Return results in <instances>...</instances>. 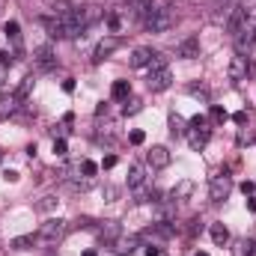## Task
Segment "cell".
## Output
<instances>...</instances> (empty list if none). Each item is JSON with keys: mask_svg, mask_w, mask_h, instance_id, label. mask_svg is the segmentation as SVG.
Masks as SVG:
<instances>
[{"mask_svg": "<svg viewBox=\"0 0 256 256\" xmlns=\"http://www.w3.org/2000/svg\"><path fill=\"white\" fill-rule=\"evenodd\" d=\"M146 30L149 33H167L173 24H176V9L173 6H155L152 3V12L146 15Z\"/></svg>", "mask_w": 256, "mask_h": 256, "instance_id": "1", "label": "cell"}, {"mask_svg": "<svg viewBox=\"0 0 256 256\" xmlns=\"http://www.w3.org/2000/svg\"><path fill=\"white\" fill-rule=\"evenodd\" d=\"M232 191V176L230 173H218L214 179H212V185H208V196H212V202H224L226 196Z\"/></svg>", "mask_w": 256, "mask_h": 256, "instance_id": "2", "label": "cell"}, {"mask_svg": "<svg viewBox=\"0 0 256 256\" xmlns=\"http://www.w3.org/2000/svg\"><path fill=\"white\" fill-rule=\"evenodd\" d=\"M63 236H66V220H60V218H51V220H45V224L39 226V238L48 242V244L60 242Z\"/></svg>", "mask_w": 256, "mask_h": 256, "instance_id": "3", "label": "cell"}, {"mask_svg": "<svg viewBox=\"0 0 256 256\" xmlns=\"http://www.w3.org/2000/svg\"><path fill=\"white\" fill-rule=\"evenodd\" d=\"M170 80H173V74H170V68H167V66H164V68H149L146 84H149V90H152V92L167 90V86H170Z\"/></svg>", "mask_w": 256, "mask_h": 256, "instance_id": "4", "label": "cell"}, {"mask_svg": "<svg viewBox=\"0 0 256 256\" xmlns=\"http://www.w3.org/2000/svg\"><path fill=\"white\" fill-rule=\"evenodd\" d=\"M33 66H36L39 72H51V68L57 66V54H54V48H51V45L36 48V54H33Z\"/></svg>", "mask_w": 256, "mask_h": 256, "instance_id": "5", "label": "cell"}, {"mask_svg": "<svg viewBox=\"0 0 256 256\" xmlns=\"http://www.w3.org/2000/svg\"><path fill=\"white\" fill-rule=\"evenodd\" d=\"M244 27H248V6H236L232 15H230V21H226V30H230L232 36H242Z\"/></svg>", "mask_w": 256, "mask_h": 256, "instance_id": "6", "label": "cell"}, {"mask_svg": "<svg viewBox=\"0 0 256 256\" xmlns=\"http://www.w3.org/2000/svg\"><path fill=\"white\" fill-rule=\"evenodd\" d=\"M146 161H149L152 170H164V167L170 164V149H167V146H152V149L146 152Z\"/></svg>", "mask_w": 256, "mask_h": 256, "instance_id": "7", "label": "cell"}, {"mask_svg": "<svg viewBox=\"0 0 256 256\" xmlns=\"http://www.w3.org/2000/svg\"><path fill=\"white\" fill-rule=\"evenodd\" d=\"M176 57H182V60H196V57H200V39H196V36H188L185 42H179Z\"/></svg>", "mask_w": 256, "mask_h": 256, "instance_id": "8", "label": "cell"}, {"mask_svg": "<svg viewBox=\"0 0 256 256\" xmlns=\"http://www.w3.org/2000/svg\"><path fill=\"white\" fill-rule=\"evenodd\" d=\"M116 48H120V39H116V36H108V39H102V42L96 45V63H102L104 57H110Z\"/></svg>", "mask_w": 256, "mask_h": 256, "instance_id": "9", "label": "cell"}, {"mask_svg": "<svg viewBox=\"0 0 256 256\" xmlns=\"http://www.w3.org/2000/svg\"><path fill=\"white\" fill-rule=\"evenodd\" d=\"M143 182H146V170H143V164H131V170H128V188H131V191H140Z\"/></svg>", "mask_w": 256, "mask_h": 256, "instance_id": "10", "label": "cell"}, {"mask_svg": "<svg viewBox=\"0 0 256 256\" xmlns=\"http://www.w3.org/2000/svg\"><path fill=\"white\" fill-rule=\"evenodd\" d=\"M248 78V60L244 57H232L230 63V80H244Z\"/></svg>", "mask_w": 256, "mask_h": 256, "instance_id": "11", "label": "cell"}, {"mask_svg": "<svg viewBox=\"0 0 256 256\" xmlns=\"http://www.w3.org/2000/svg\"><path fill=\"white\" fill-rule=\"evenodd\" d=\"M134 250H137V238H131V236L114 242V254H116V256H131Z\"/></svg>", "mask_w": 256, "mask_h": 256, "instance_id": "12", "label": "cell"}, {"mask_svg": "<svg viewBox=\"0 0 256 256\" xmlns=\"http://www.w3.org/2000/svg\"><path fill=\"white\" fill-rule=\"evenodd\" d=\"M152 57H155L152 48H137V51L131 54V66H134V68H143V66L152 63Z\"/></svg>", "mask_w": 256, "mask_h": 256, "instance_id": "13", "label": "cell"}, {"mask_svg": "<svg viewBox=\"0 0 256 256\" xmlns=\"http://www.w3.org/2000/svg\"><path fill=\"white\" fill-rule=\"evenodd\" d=\"M173 232H176V226L170 220H161V224L149 226V236H158V238H173Z\"/></svg>", "mask_w": 256, "mask_h": 256, "instance_id": "14", "label": "cell"}, {"mask_svg": "<svg viewBox=\"0 0 256 256\" xmlns=\"http://www.w3.org/2000/svg\"><path fill=\"white\" fill-rule=\"evenodd\" d=\"M188 143H191L194 149H202L208 143V128H194L191 134H188Z\"/></svg>", "mask_w": 256, "mask_h": 256, "instance_id": "15", "label": "cell"}, {"mask_svg": "<svg viewBox=\"0 0 256 256\" xmlns=\"http://www.w3.org/2000/svg\"><path fill=\"white\" fill-rule=\"evenodd\" d=\"M98 236L108 238V242H116V236H120V224H116V220H104V224L98 226Z\"/></svg>", "mask_w": 256, "mask_h": 256, "instance_id": "16", "label": "cell"}, {"mask_svg": "<svg viewBox=\"0 0 256 256\" xmlns=\"http://www.w3.org/2000/svg\"><path fill=\"white\" fill-rule=\"evenodd\" d=\"M212 242H214L218 248H224V244L230 242V230H226L224 224H212Z\"/></svg>", "mask_w": 256, "mask_h": 256, "instance_id": "17", "label": "cell"}, {"mask_svg": "<svg viewBox=\"0 0 256 256\" xmlns=\"http://www.w3.org/2000/svg\"><path fill=\"white\" fill-rule=\"evenodd\" d=\"M6 36L12 39V45H15V51H21V27H18L15 21H9V24H6Z\"/></svg>", "mask_w": 256, "mask_h": 256, "instance_id": "18", "label": "cell"}, {"mask_svg": "<svg viewBox=\"0 0 256 256\" xmlns=\"http://www.w3.org/2000/svg\"><path fill=\"white\" fill-rule=\"evenodd\" d=\"M191 191H194L191 182H179V185L173 188V200H188V196H191Z\"/></svg>", "mask_w": 256, "mask_h": 256, "instance_id": "19", "label": "cell"}, {"mask_svg": "<svg viewBox=\"0 0 256 256\" xmlns=\"http://www.w3.org/2000/svg\"><path fill=\"white\" fill-rule=\"evenodd\" d=\"M170 131L173 134H185V120L179 114H170Z\"/></svg>", "mask_w": 256, "mask_h": 256, "instance_id": "20", "label": "cell"}, {"mask_svg": "<svg viewBox=\"0 0 256 256\" xmlns=\"http://www.w3.org/2000/svg\"><path fill=\"white\" fill-rule=\"evenodd\" d=\"M36 208H39V212H51V208H57V196H42V200L36 202Z\"/></svg>", "mask_w": 256, "mask_h": 256, "instance_id": "21", "label": "cell"}, {"mask_svg": "<svg viewBox=\"0 0 256 256\" xmlns=\"http://www.w3.org/2000/svg\"><path fill=\"white\" fill-rule=\"evenodd\" d=\"M33 244V236H18V238H12V248L15 250H27Z\"/></svg>", "mask_w": 256, "mask_h": 256, "instance_id": "22", "label": "cell"}, {"mask_svg": "<svg viewBox=\"0 0 256 256\" xmlns=\"http://www.w3.org/2000/svg\"><path fill=\"white\" fill-rule=\"evenodd\" d=\"M110 92H114V98H126L128 96V80H116Z\"/></svg>", "mask_w": 256, "mask_h": 256, "instance_id": "23", "label": "cell"}, {"mask_svg": "<svg viewBox=\"0 0 256 256\" xmlns=\"http://www.w3.org/2000/svg\"><path fill=\"white\" fill-rule=\"evenodd\" d=\"M33 90V78H24L21 80V86H18V92H15V98H27V92Z\"/></svg>", "mask_w": 256, "mask_h": 256, "instance_id": "24", "label": "cell"}, {"mask_svg": "<svg viewBox=\"0 0 256 256\" xmlns=\"http://www.w3.org/2000/svg\"><path fill=\"white\" fill-rule=\"evenodd\" d=\"M212 122H214V126H220V122H226V110H224L220 104H214V108H212Z\"/></svg>", "mask_w": 256, "mask_h": 256, "instance_id": "25", "label": "cell"}, {"mask_svg": "<svg viewBox=\"0 0 256 256\" xmlns=\"http://www.w3.org/2000/svg\"><path fill=\"white\" fill-rule=\"evenodd\" d=\"M188 92H191V96H196V98H202V102H208V90H206L202 84H200V86H196V84H191V86H188Z\"/></svg>", "mask_w": 256, "mask_h": 256, "instance_id": "26", "label": "cell"}, {"mask_svg": "<svg viewBox=\"0 0 256 256\" xmlns=\"http://www.w3.org/2000/svg\"><path fill=\"white\" fill-rule=\"evenodd\" d=\"M238 248H242L238 256H256V242H242Z\"/></svg>", "mask_w": 256, "mask_h": 256, "instance_id": "27", "label": "cell"}, {"mask_svg": "<svg viewBox=\"0 0 256 256\" xmlns=\"http://www.w3.org/2000/svg\"><path fill=\"white\" fill-rule=\"evenodd\" d=\"M80 170H84V176H96L98 173V164L96 161H80Z\"/></svg>", "mask_w": 256, "mask_h": 256, "instance_id": "28", "label": "cell"}, {"mask_svg": "<svg viewBox=\"0 0 256 256\" xmlns=\"http://www.w3.org/2000/svg\"><path fill=\"white\" fill-rule=\"evenodd\" d=\"M143 108V102L140 98H126V114H137Z\"/></svg>", "mask_w": 256, "mask_h": 256, "instance_id": "29", "label": "cell"}, {"mask_svg": "<svg viewBox=\"0 0 256 256\" xmlns=\"http://www.w3.org/2000/svg\"><path fill=\"white\" fill-rule=\"evenodd\" d=\"M128 140H131V143H134V146H140V143H143V140H146V134H143V131H140V128H134V131H131V134H128Z\"/></svg>", "mask_w": 256, "mask_h": 256, "instance_id": "30", "label": "cell"}, {"mask_svg": "<svg viewBox=\"0 0 256 256\" xmlns=\"http://www.w3.org/2000/svg\"><path fill=\"white\" fill-rule=\"evenodd\" d=\"M191 126H194V128H208V120H206L202 114H196V116L191 120Z\"/></svg>", "mask_w": 256, "mask_h": 256, "instance_id": "31", "label": "cell"}, {"mask_svg": "<svg viewBox=\"0 0 256 256\" xmlns=\"http://www.w3.org/2000/svg\"><path fill=\"white\" fill-rule=\"evenodd\" d=\"M54 152H57V155L63 158L66 152H68V146H66V140H54Z\"/></svg>", "mask_w": 256, "mask_h": 256, "instance_id": "32", "label": "cell"}, {"mask_svg": "<svg viewBox=\"0 0 256 256\" xmlns=\"http://www.w3.org/2000/svg\"><path fill=\"white\" fill-rule=\"evenodd\" d=\"M232 120H236V126H244V122H248V110H238Z\"/></svg>", "mask_w": 256, "mask_h": 256, "instance_id": "33", "label": "cell"}, {"mask_svg": "<svg viewBox=\"0 0 256 256\" xmlns=\"http://www.w3.org/2000/svg\"><path fill=\"white\" fill-rule=\"evenodd\" d=\"M102 167H104V170H110V167H116V155H108V158L102 161Z\"/></svg>", "mask_w": 256, "mask_h": 256, "instance_id": "34", "label": "cell"}, {"mask_svg": "<svg viewBox=\"0 0 256 256\" xmlns=\"http://www.w3.org/2000/svg\"><path fill=\"white\" fill-rule=\"evenodd\" d=\"M3 179H6V182H18V173H15V170H6Z\"/></svg>", "mask_w": 256, "mask_h": 256, "instance_id": "35", "label": "cell"}, {"mask_svg": "<svg viewBox=\"0 0 256 256\" xmlns=\"http://www.w3.org/2000/svg\"><path fill=\"white\" fill-rule=\"evenodd\" d=\"M108 24H110V30H120V18H116V15H110Z\"/></svg>", "mask_w": 256, "mask_h": 256, "instance_id": "36", "label": "cell"}, {"mask_svg": "<svg viewBox=\"0 0 256 256\" xmlns=\"http://www.w3.org/2000/svg\"><path fill=\"white\" fill-rule=\"evenodd\" d=\"M63 90H66V92H72V90H74V80H72V78H66V80H63Z\"/></svg>", "mask_w": 256, "mask_h": 256, "instance_id": "37", "label": "cell"}, {"mask_svg": "<svg viewBox=\"0 0 256 256\" xmlns=\"http://www.w3.org/2000/svg\"><path fill=\"white\" fill-rule=\"evenodd\" d=\"M242 191H244V196H248V194H254V182H244V185H242Z\"/></svg>", "mask_w": 256, "mask_h": 256, "instance_id": "38", "label": "cell"}, {"mask_svg": "<svg viewBox=\"0 0 256 256\" xmlns=\"http://www.w3.org/2000/svg\"><path fill=\"white\" fill-rule=\"evenodd\" d=\"M0 66H9V54L6 51H0Z\"/></svg>", "mask_w": 256, "mask_h": 256, "instance_id": "39", "label": "cell"}, {"mask_svg": "<svg viewBox=\"0 0 256 256\" xmlns=\"http://www.w3.org/2000/svg\"><path fill=\"white\" fill-rule=\"evenodd\" d=\"M248 208H250V212H256V196H248Z\"/></svg>", "mask_w": 256, "mask_h": 256, "instance_id": "40", "label": "cell"}, {"mask_svg": "<svg viewBox=\"0 0 256 256\" xmlns=\"http://www.w3.org/2000/svg\"><path fill=\"white\" fill-rule=\"evenodd\" d=\"M158 254H161L158 248H146V256H158Z\"/></svg>", "mask_w": 256, "mask_h": 256, "instance_id": "41", "label": "cell"}, {"mask_svg": "<svg viewBox=\"0 0 256 256\" xmlns=\"http://www.w3.org/2000/svg\"><path fill=\"white\" fill-rule=\"evenodd\" d=\"M250 45H254V48H256V27H254V30H250Z\"/></svg>", "mask_w": 256, "mask_h": 256, "instance_id": "42", "label": "cell"}, {"mask_svg": "<svg viewBox=\"0 0 256 256\" xmlns=\"http://www.w3.org/2000/svg\"><path fill=\"white\" fill-rule=\"evenodd\" d=\"M84 256H96V250H86V254H84Z\"/></svg>", "mask_w": 256, "mask_h": 256, "instance_id": "43", "label": "cell"}, {"mask_svg": "<svg viewBox=\"0 0 256 256\" xmlns=\"http://www.w3.org/2000/svg\"><path fill=\"white\" fill-rule=\"evenodd\" d=\"M196 256H208V254H206V250H200V254H196Z\"/></svg>", "mask_w": 256, "mask_h": 256, "instance_id": "44", "label": "cell"}]
</instances>
